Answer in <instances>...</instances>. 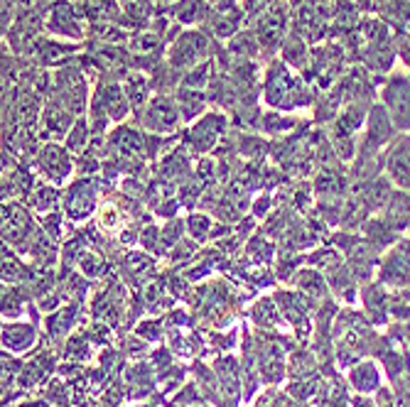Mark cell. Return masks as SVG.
<instances>
[{"instance_id": "obj_1", "label": "cell", "mask_w": 410, "mask_h": 407, "mask_svg": "<svg viewBox=\"0 0 410 407\" xmlns=\"http://www.w3.org/2000/svg\"><path fill=\"white\" fill-rule=\"evenodd\" d=\"M263 98L276 111H292L310 103V91L300 76H292L285 62H276L265 74Z\"/></svg>"}, {"instance_id": "obj_2", "label": "cell", "mask_w": 410, "mask_h": 407, "mask_svg": "<svg viewBox=\"0 0 410 407\" xmlns=\"http://www.w3.org/2000/svg\"><path fill=\"white\" fill-rule=\"evenodd\" d=\"M209 37L202 30H182L172 39V44H170L165 62H168L170 69H175L177 74H184L192 66L209 60Z\"/></svg>"}, {"instance_id": "obj_3", "label": "cell", "mask_w": 410, "mask_h": 407, "mask_svg": "<svg viewBox=\"0 0 410 407\" xmlns=\"http://www.w3.org/2000/svg\"><path fill=\"white\" fill-rule=\"evenodd\" d=\"M138 123L143 125V130L155 135H170L179 128L182 120V113H179V106L175 101V96H168V93H155L150 101L145 103L141 113H138Z\"/></svg>"}, {"instance_id": "obj_4", "label": "cell", "mask_w": 410, "mask_h": 407, "mask_svg": "<svg viewBox=\"0 0 410 407\" xmlns=\"http://www.w3.org/2000/svg\"><path fill=\"white\" fill-rule=\"evenodd\" d=\"M84 15L81 8L74 6L71 0H52L44 8V27L57 37L66 39H84L87 27H84Z\"/></svg>"}, {"instance_id": "obj_5", "label": "cell", "mask_w": 410, "mask_h": 407, "mask_svg": "<svg viewBox=\"0 0 410 407\" xmlns=\"http://www.w3.org/2000/svg\"><path fill=\"white\" fill-rule=\"evenodd\" d=\"M226 128H229L226 116H224V113L209 111V113H204V116H202L187 133H184L182 145H187L195 155H209V152L216 150L219 138L226 135Z\"/></svg>"}, {"instance_id": "obj_6", "label": "cell", "mask_w": 410, "mask_h": 407, "mask_svg": "<svg viewBox=\"0 0 410 407\" xmlns=\"http://www.w3.org/2000/svg\"><path fill=\"white\" fill-rule=\"evenodd\" d=\"M101 184L98 179L93 177H79L76 182L66 184L64 194V211H66V219L74 221V224H81V221H87L89 216L93 214L96 209V201H98V192H101Z\"/></svg>"}, {"instance_id": "obj_7", "label": "cell", "mask_w": 410, "mask_h": 407, "mask_svg": "<svg viewBox=\"0 0 410 407\" xmlns=\"http://www.w3.org/2000/svg\"><path fill=\"white\" fill-rule=\"evenodd\" d=\"M37 228L30 211L17 201H3V241L10 248H27Z\"/></svg>"}, {"instance_id": "obj_8", "label": "cell", "mask_w": 410, "mask_h": 407, "mask_svg": "<svg viewBox=\"0 0 410 407\" xmlns=\"http://www.w3.org/2000/svg\"><path fill=\"white\" fill-rule=\"evenodd\" d=\"M35 165L37 172L47 179V184H64L74 172V162H71V152L66 150V145L47 143L39 147L35 155Z\"/></svg>"}, {"instance_id": "obj_9", "label": "cell", "mask_w": 410, "mask_h": 407, "mask_svg": "<svg viewBox=\"0 0 410 407\" xmlns=\"http://www.w3.org/2000/svg\"><path fill=\"white\" fill-rule=\"evenodd\" d=\"M130 98L125 93V86L116 84V81H103L96 86L91 98V113H101L108 116L111 123H123L130 113Z\"/></svg>"}, {"instance_id": "obj_10", "label": "cell", "mask_w": 410, "mask_h": 407, "mask_svg": "<svg viewBox=\"0 0 410 407\" xmlns=\"http://www.w3.org/2000/svg\"><path fill=\"white\" fill-rule=\"evenodd\" d=\"M285 30H287V10L280 0L273 3L268 10L256 17L253 33H256V37H258L260 49H265V52H276V49L280 47Z\"/></svg>"}, {"instance_id": "obj_11", "label": "cell", "mask_w": 410, "mask_h": 407, "mask_svg": "<svg viewBox=\"0 0 410 407\" xmlns=\"http://www.w3.org/2000/svg\"><path fill=\"white\" fill-rule=\"evenodd\" d=\"M76 123V116L64 108L60 101H54L49 98L47 103L42 106V116H39V135L47 138L49 143H57V140L66 138L69 130L74 128Z\"/></svg>"}, {"instance_id": "obj_12", "label": "cell", "mask_w": 410, "mask_h": 407, "mask_svg": "<svg viewBox=\"0 0 410 407\" xmlns=\"http://www.w3.org/2000/svg\"><path fill=\"white\" fill-rule=\"evenodd\" d=\"M243 15H246L243 8L236 6L233 0H219L216 8H211V15L206 22H209L211 33L216 37H233L238 33V27H241Z\"/></svg>"}, {"instance_id": "obj_13", "label": "cell", "mask_w": 410, "mask_h": 407, "mask_svg": "<svg viewBox=\"0 0 410 407\" xmlns=\"http://www.w3.org/2000/svg\"><path fill=\"white\" fill-rule=\"evenodd\" d=\"M79 8L89 25H121V0H81Z\"/></svg>"}, {"instance_id": "obj_14", "label": "cell", "mask_w": 410, "mask_h": 407, "mask_svg": "<svg viewBox=\"0 0 410 407\" xmlns=\"http://www.w3.org/2000/svg\"><path fill=\"white\" fill-rule=\"evenodd\" d=\"M209 15H211L209 0H177L168 10L170 20L182 27L202 25V22L209 20Z\"/></svg>"}, {"instance_id": "obj_15", "label": "cell", "mask_w": 410, "mask_h": 407, "mask_svg": "<svg viewBox=\"0 0 410 407\" xmlns=\"http://www.w3.org/2000/svg\"><path fill=\"white\" fill-rule=\"evenodd\" d=\"M386 170H389L391 182L410 192V140H400V143L393 145L389 162H386Z\"/></svg>"}, {"instance_id": "obj_16", "label": "cell", "mask_w": 410, "mask_h": 407, "mask_svg": "<svg viewBox=\"0 0 410 407\" xmlns=\"http://www.w3.org/2000/svg\"><path fill=\"white\" fill-rule=\"evenodd\" d=\"M152 0H121V10H123V15H121V27H128V30H148V25H150L152 15H155V10H152Z\"/></svg>"}, {"instance_id": "obj_17", "label": "cell", "mask_w": 410, "mask_h": 407, "mask_svg": "<svg viewBox=\"0 0 410 407\" xmlns=\"http://www.w3.org/2000/svg\"><path fill=\"white\" fill-rule=\"evenodd\" d=\"M206 93L199 91V89H187V86H177L175 91V101L179 106V113H182V120L189 123V120L202 118L206 108Z\"/></svg>"}, {"instance_id": "obj_18", "label": "cell", "mask_w": 410, "mask_h": 407, "mask_svg": "<svg viewBox=\"0 0 410 407\" xmlns=\"http://www.w3.org/2000/svg\"><path fill=\"white\" fill-rule=\"evenodd\" d=\"M60 197L62 192L54 184H35L33 192L27 194V204H30V209L39 211L44 216L60 209Z\"/></svg>"}, {"instance_id": "obj_19", "label": "cell", "mask_w": 410, "mask_h": 407, "mask_svg": "<svg viewBox=\"0 0 410 407\" xmlns=\"http://www.w3.org/2000/svg\"><path fill=\"white\" fill-rule=\"evenodd\" d=\"M3 343L10 351H27L35 343V327L22 322H10L3 327Z\"/></svg>"}, {"instance_id": "obj_20", "label": "cell", "mask_w": 410, "mask_h": 407, "mask_svg": "<svg viewBox=\"0 0 410 407\" xmlns=\"http://www.w3.org/2000/svg\"><path fill=\"white\" fill-rule=\"evenodd\" d=\"M125 93L130 98V106L141 113L145 108V103L150 101V81L141 71H133V74L125 76Z\"/></svg>"}, {"instance_id": "obj_21", "label": "cell", "mask_w": 410, "mask_h": 407, "mask_svg": "<svg viewBox=\"0 0 410 407\" xmlns=\"http://www.w3.org/2000/svg\"><path fill=\"white\" fill-rule=\"evenodd\" d=\"M214 81V64L211 60L202 62V64L192 66L189 71H184L179 76V86H187V89H199V91H206Z\"/></svg>"}, {"instance_id": "obj_22", "label": "cell", "mask_w": 410, "mask_h": 407, "mask_svg": "<svg viewBox=\"0 0 410 407\" xmlns=\"http://www.w3.org/2000/svg\"><path fill=\"white\" fill-rule=\"evenodd\" d=\"M89 143H91V125H89L87 118H76L74 128L64 138L66 150L74 152V155H84L89 150Z\"/></svg>"}, {"instance_id": "obj_23", "label": "cell", "mask_w": 410, "mask_h": 407, "mask_svg": "<svg viewBox=\"0 0 410 407\" xmlns=\"http://www.w3.org/2000/svg\"><path fill=\"white\" fill-rule=\"evenodd\" d=\"M238 152H241L243 157L249 162H260L265 155L270 152V143L268 140H263L260 135H251V133H243L241 138H238Z\"/></svg>"}, {"instance_id": "obj_24", "label": "cell", "mask_w": 410, "mask_h": 407, "mask_svg": "<svg viewBox=\"0 0 410 407\" xmlns=\"http://www.w3.org/2000/svg\"><path fill=\"white\" fill-rule=\"evenodd\" d=\"M297 125L295 118H290V116H280V113H265L263 118H260V130H265V133L270 135H285V133H292Z\"/></svg>"}, {"instance_id": "obj_25", "label": "cell", "mask_w": 410, "mask_h": 407, "mask_svg": "<svg viewBox=\"0 0 410 407\" xmlns=\"http://www.w3.org/2000/svg\"><path fill=\"white\" fill-rule=\"evenodd\" d=\"M283 62L290 66H305L308 64V47H305V39L292 35L285 44H283Z\"/></svg>"}, {"instance_id": "obj_26", "label": "cell", "mask_w": 410, "mask_h": 407, "mask_svg": "<svg viewBox=\"0 0 410 407\" xmlns=\"http://www.w3.org/2000/svg\"><path fill=\"white\" fill-rule=\"evenodd\" d=\"M295 280H297V287L303 289L305 295H310V297H319V295L327 292V289H324L322 275L314 273V270H300V273L295 275Z\"/></svg>"}, {"instance_id": "obj_27", "label": "cell", "mask_w": 410, "mask_h": 407, "mask_svg": "<svg viewBox=\"0 0 410 407\" xmlns=\"http://www.w3.org/2000/svg\"><path fill=\"white\" fill-rule=\"evenodd\" d=\"M351 381L359 390H376L378 388V370L373 363H362L351 370Z\"/></svg>"}, {"instance_id": "obj_28", "label": "cell", "mask_w": 410, "mask_h": 407, "mask_svg": "<svg viewBox=\"0 0 410 407\" xmlns=\"http://www.w3.org/2000/svg\"><path fill=\"white\" fill-rule=\"evenodd\" d=\"M211 228H214V221H211L209 214H189L187 230L192 233V238H195L197 243L211 238Z\"/></svg>"}, {"instance_id": "obj_29", "label": "cell", "mask_w": 410, "mask_h": 407, "mask_svg": "<svg viewBox=\"0 0 410 407\" xmlns=\"http://www.w3.org/2000/svg\"><path fill=\"white\" fill-rule=\"evenodd\" d=\"M74 316H76V307H64V309H60V314H54L47 322L49 334H52V336H62L64 332H69L71 324H74Z\"/></svg>"}, {"instance_id": "obj_30", "label": "cell", "mask_w": 410, "mask_h": 407, "mask_svg": "<svg viewBox=\"0 0 410 407\" xmlns=\"http://www.w3.org/2000/svg\"><path fill=\"white\" fill-rule=\"evenodd\" d=\"M123 221V209H121V204H103L101 211H98V226L106 230H114L121 226Z\"/></svg>"}, {"instance_id": "obj_31", "label": "cell", "mask_w": 410, "mask_h": 407, "mask_svg": "<svg viewBox=\"0 0 410 407\" xmlns=\"http://www.w3.org/2000/svg\"><path fill=\"white\" fill-rule=\"evenodd\" d=\"M123 268L128 270L133 278H143V275H148L152 270V260L148 255H143V253H128Z\"/></svg>"}, {"instance_id": "obj_32", "label": "cell", "mask_w": 410, "mask_h": 407, "mask_svg": "<svg viewBox=\"0 0 410 407\" xmlns=\"http://www.w3.org/2000/svg\"><path fill=\"white\" fill-rule=\"evenodd\" d=\"M22 275L20 257H15L10 246H3V282H12L15 278Z\"/></svg>"}, {"instance_id": "obj_33", "label": "cell", "mask_w": 410, "mask_h": 407, "mask_svg": "<svg viewBox=\"0 0 410 407\" xmlns=\"http://www.w3.org/2000/svg\"><path fill=\"white\" fill-rule=\"evenodd\" d=\"M253 319L256 324H263V327H273L278 322V311H276V302L270 300H260L253 307Z\"/></svg>"}, {"instance_id": "obj_34", "label": "cell", "mask_w": 410, "mask_h": 407, "mask_svg": "<svg viewBox=\"0 0 410 407\" xmlns=\"http://www.w3.org/2000/svg\"><path fill=\"white\" fill-rule=\"evenodd\" d=\"M187 228V221H170V224L162 226V243H165V251H172L179 241H182V230Z\"/></svg>"}, {"instance_id": "obj_35", "label": "cell", "mask_w": 410, "mask_h": 407, "mask_svg": "<svg viewBox=\"0 0 410 407\" xmlns=\"http://www.w3.org/2000/svg\"><path fill=\"white\" fill-rule=\"evenodd\" d=\"M249 253L256 257V263L263 265L273 257V243H270L265 236H253V241L249 243Z\"/></svg>"}, {"instance_id": "obj_36", "label": "cell", "mask_w": 410, "mask_h": 407, "mask_svg": "<svg viewBox=\"0 0 410 407\" xmlns=\"http://www.w3.org/2000/svg\"><path fill=\"white\" fill-rule=\"evenodd\" d=\"M79 268H81V273L89 275V278H96V275L103 273V260L96 255V253L84 251L79 257Z\"/></svg>"}, {"instance_id": "obj_37", "label": "cell", "mask_w": 410, "mask_h": 407, "mask_svg": "<svg viewBox=\"0 0 410 407\" xmlns=\"http://www.w3.org/2000/svg\"><path fill=\"white\" fill-rule=\"evenodd\" d=\"M195 253H197V241H179L177 246L170 251V257H172L175 263H179V260H189Z\"/></svg>"}, {"instance_id": "obj_38", "label": "cell", "mask_w": 410, "mask_h": 407, "mask_svg": "<svg viewBox=\"0 0 410 407\" xmlns=\"http://www.w3.org/2000/svg\"><path fill=\"white\" fill-rule=\"evenodd\" d=\"M251 209H253V216L256 219H265V216H268V211L273 209V204H270V197L268 194H258V197L253 199V206H251Z\"/></svg>"}, {"instance_id": "obj_39", "label": "cell", "mask_w": 410, "mask_h": 407, "mask_svg": "<svg viewBox=\"0 0 410 407\" xmlns=\"http://www.w3.org/2000/svg\"><path fill=\"white\" fill-rule=\"evenodd\" d=\"M160 332H162L160 322H143L141 327H138V334H141L145 341H157V338H160Z\"/></svg>"}, {"instance_id": "obj_40", "label": "cell", "mask_w": 410, "mask_h": 407, "mask_svg": "<svg viewBox=\"0 0 410 407\" xmlns=\"http://www.w3.org/2000/svg\"><path fill=\"white\" fill-rule=\"evenodd\" d=\"M20 407H47V402H25V405H20Z\"/></svg>"}, {"instance_id": "obj_41", "label": "cell", "mask_w": 410, "mask_h": 407, "mask_svg": "<svg viewBox=\"0 0 410 407\" xmlns=\"http://www.w3.org/2000/svg\"><path fill=\"white\" fill-rule=\"evenodd\" d=\"M160 3H177V0H160Z\"/></svg>"}]
</instances>
